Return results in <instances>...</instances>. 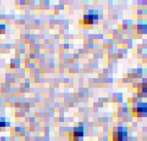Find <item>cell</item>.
<instances>
[{"label": "cell", "mask_w": 147, "mask_h": 141, "mask_svg": "<svg viewBox=\"0 0 147 141\" xmlns=\"http://www.w3.org/2000/svg\"><path fill=\"white\" fill-rule=\"evenodd\" d=\"M98 19V15L96 13H89V14H85L83 17V22L86 25H91L94 24V22H96Z\"/></svg>", "instance_id": "1"}, {"label": "cell", "mask_w": 147, "mask_h": 141, "mask_svg": "<svg viewBox=\"0 0 147 141\" xmlns=\"http://www.w3.org/2000/svg\"><path fill=\"white\" fill-rule=\"evenodd\" d=\"M83 128L82 127H78V128H75V131H74V133L72 134L73 136V140L74 141H78V138H80V137L83 136Z\"/></svg>", "instance_id": "2"}, {"label": "cell", "mask_w": 147, "mask_h": 141, "mask_svg": "<svg viewBox=\"0 0 147 141\" xmlns=\"http://www.w3.org/2000/svg\"><path fill=\"white\" fill-rule=\"evenodd\" d=\"M9 124H6V122H0V128L1 127H6V126H8Z\"/></svg>", "instance_id": "3"}]
</instances>
